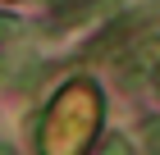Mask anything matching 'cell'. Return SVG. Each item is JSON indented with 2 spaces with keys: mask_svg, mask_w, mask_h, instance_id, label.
<instances>
[{
  "mask_svg": "<svg viewBox=\"0 0 160 155\" xmlns=\"http://www.w3.org/2000/svg\"><path fill=\"white\" fill-rule=\"evenodd\" d=\"M101 155H133V151H128V142H123V137H110V146H105Z\"/></svg>",
  "mask_w": 160,
  "mask_h": 155,
  "instance_id": "cell-1",
  "label": "cell"
}]
</instances>
